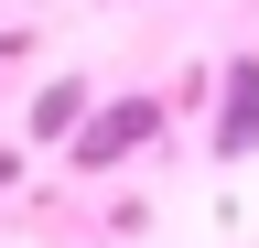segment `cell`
<instances>
[{
  "mask_svg": "<svg viewBox=\"0 0 259 248\" xmlns=\"http://www.w3.org/2000/svg\"><path fill=\"white\" fill-rule=\"evenodd\" d=\"M216 151L238 162V151H259V54H238L216 86Z\"/></svg>",
  "mask_w": 259,
  "mask_h": 248,
  "instance_id": "obj_1",
  "label": "cell"
},
{
  "mask_svg": "<svg viewBox=\"0 0 259 248\" xmlns=\"http://www.w3.org/2000/svg\"><path fill=\"white\" fill-rule=\"evenodd\" d=\"M141 130H162V108H151V97H130V108H108V119H97V130L76 140V162H119V151L141 140Z\"/></svg>",
  "mask_w": 259,
  "mask_h": 248,
  "instance_id": "obj_2",
  "label": "cell"
},
{
  "mask_svg": "<svg viewBox=\"0 0 259 248\" xmlns=\"http://www.w3.org/2000/svg\"><path fill=\"white\" fill-rule=\"evenodd\" d=\"M76 119H87V86L65 76V86H44V97H32V140H65Z\"/></svg>",
  "mask_w": 259,
  "mask_h": 248,
  "instance_id": "obj_3",
  "label": "cell"
}]
</instances>
